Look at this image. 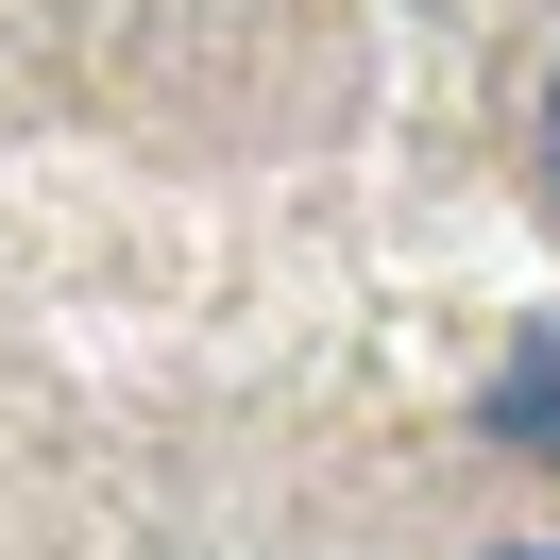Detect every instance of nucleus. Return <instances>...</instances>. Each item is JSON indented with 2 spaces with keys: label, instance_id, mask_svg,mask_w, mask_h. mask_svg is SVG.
Here are the masks:
<instances>
[{
  "label": "nucleus",
  "instance_id": "nucleus-1",
  "mask_svg": "<svg viewBox=\"0 0 560 560\" xmlns=\"http://www.w3.org/2000/svg\"><path fill=\"white\" fill-rule=\"evenodd\" d=\"M476 424H492L510 458H560V323H510V357H492Z\"/></svg>",
  "mask_w": 560,
  "mask_h": 560
},
{
  "label": "nucleus",
  "instance_id": "nucleus-2",
  "mask_svg": "<svg viewBox=\"0 0 560 560\" xmlns=\"http://www.w3.org/2000/svg\"><path fill=\"white\" fill-rule=\"evenodd\" d=\"M526 171H544V205H560V69H544V103H526Z\"/></svg>",
  "mask_w": 560,
  "mask_h": 560
},
{
  "label": "nucleus",
  "instance_id": "nucleus-3",
  "mask_svg": "<svg viewBox=\"0 0 560 560\" xmlns=\"http://www.w3.org/2000/svg\"><path fill=\"white\" fill-rule=\"evenodd\" d=\"M492 560H560V526H526V544H492Z\"/></svg>",
  "mask_w": 560,
  "mask_h": 560
}]
</instances>
